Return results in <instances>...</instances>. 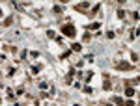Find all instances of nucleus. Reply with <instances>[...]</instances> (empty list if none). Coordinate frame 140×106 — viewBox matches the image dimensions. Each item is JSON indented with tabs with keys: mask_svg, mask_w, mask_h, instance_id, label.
<instances>
[{
	"mask_svg": "<svg viewBox=\"0 0 140 106\" xmlns=\"http://www.w3.org/2000/svg\"><path fill=\"white\" fill-rule=\"evenodd\" d=\"M47 36H49L51 39H56V34H54V32H47Z\"/></svg>",
	"mask_w": 140,
	"mask_h": 106,
	"instance_id": "obj_14",
	"label": "nucleus"
},
{
	"mask_svg": "<svg viewBox=\"0 0 140 106\" xmlns=\"http://www.w3.org/2000/svg\"><path fill=\"white\" fill-rule=\"evenodd\" d=\"M125 95H127V97H133V95H135V89H133V87H125Z\"/></svg>",
	"mask_w": 140,
	"mask_h": 106,
	"instance_id": "obj_6",
	"label": "nucleus"
},
{
	"mask_svg": "<svg viewBox=\"0 0 140 106\" xmlns=\"http://www.w3.org/2000/svg\"><path fill=\"white\" fill-rule=\"evenodd\" d=\"M114 36H116V34H114V32H112V30H110V32H106V37H108V39H112Z\"/></svg>",
	"mask_w": 140,
	"mask_h": 106,
	"instance_id": "obj_15",
	"label": "nucleus"
},
{
	"mask_svg": "<svg viewBox=\"0 0 140 106\" xmlns=\"http://www.w3.org/2000/svg\"><path fill=\"white\" fill-rule=\"evenodd\" d=\"M114 69H118V71H131V69H133V65L127 63V61H116L114 63Z\"/></svg>",
	"mask_w": 140,
	"mask_h": 106,
	"instance_id": "obj_2",
	"label": "nucleus"
},
{
	"mask_svg": "<svg viewBox=\"0 0 140 106\" xmlns=\"http://www.w3.org/2000/svg\"><path fill=\"white\" fill-rule=\"evenodd\" d=\"M125 106H135V102L133 101H125Z\"/></svg>",
	"mask_w": 140,
	"mask_h": 106,
	"instance_id": "obj_17",
	"label": "nucleus"
},
{
	"mask_svg": "<svg viewBox=\"0 0 140 106\" xmlns=\"http://www.w3.org/2000/svg\"><path fill=\"white\" fill-rule=\"evenodd\" d=\"M118 17H120V19H123V17H125V11H123L121 7H120V10H118Z\"/></svg>",
	"mask_w": 140,
	"mask_h": 106,
	"instance_id": "obj_11",
	"label": "nucleus"
},
{
	"mask_svg": "<svg viewBox=\"0 0 140 106\" xmlns=\"http://www.w3.org/2000/svg\"><path fill=\"white\" fill-rule=\"evenodd\" d=\"M52 11H54V13H62V7H60V6H54Z\"/></svg>",
	"mask_w": 140,
	"mask_h": 106,
	"instance_id": "obj_12",
	"label": "nucleus"
},
{
	"mask_svg": "<svg viewBox=\"0 0 140 106\" xmlns=\"http://www.w3.org/2000/svg\"><path fill=\"white\" fill-rule=\"evenodd\" d=\"M64 82H65V84H71V82H73V71H69V75L64 78Z\"/></svg>",
	"mask_w": 140,
	"mask_h": 106,
	"instance_id": "obj_5",
	"label": "nucleus"
},
{
	"mask_svg": "<svg viewBox=\"0 0 140 106\" xmlns=\"http://www.w3.org/2000/svg\"><path fill=\"white\" fill-rule=\"evenodd\" d=\"M88 6H90V2H82V4H77V6H75V10H77V11H86V10H88Z\"/></svg>",
	"mask_w": 140,
	"mask_h": 106,
	"instance_id": "obj_4",
	"label": "nucleus"
},
{
	"mask_svg": "<svg viewBox=\"0 0 140 106\" xmlns=\"http://www.w3.org/2000/svg\"><path fill=\"white\" fill-rule=\"evenodd\" d=\"M80 48H82V47H80L79 43H73V45H71V50H75V52H79Z\"/></svg>",
	"mask_w": 140,
	"mask_h": 106,
	"instance_id": "obj_8",
	"label": "nucleus"
},
{
	"mask_svg": "<svg viewBox=\"0 0 140 106\" xmlns=\"http://www.w3.org/2000/svg\"><path fill=\"white\" fill-rule=\"evenodd\" d=\"M62 34H64L65 37H75L77 36V30H75L73 24H64V26H62Z\"/></svg>",
	"mask_w": 140,
	"mask_h": 106,
	"instance_id": "obj_1",
	"label": "nucleus"
},
{
	"mask_svg": "<svg viewBox=\"0 0 140 106\" xmlns=\"http://www.w3.org/2000/svg\"><path fill=\"white\" fill-rule=\"evenodd\" d=\"M131 19H133V21H138V13L133 11V13H131Z\"/></svg>",
	"mask_w": 140,
	"mask_h": 106,
	"instance_id": "obj_13",
	"label": "nucleus"
},
{
	"mask_svg": "<svg viewBox=\"0 0 140 106\" xmlns=\"http://www.w3.org/2000/svg\"><path fill=\"white\" fill-rule=\"evenodd\" d=\"M131 60H133V61H138V54L133 52V54H131Z\"/></svg>",
	"mask_w": 140,
	"mask_h": 106,
	"instance_id": "obj_16",
	"label": "nucleus"
},
{
	"mask_svg": "<svg viewBox=\"0 0 140 106\" xmlns=\"http://www.w3.org/2000/svg\"><path fill=\"white\" fill-rule=\"evenodd\" d=\"M99 26H101L99 22H93V24H90V26H88V30H97Z\"/></svg>",
	"mask_w": 140,
	"mask_h": 106,
	"instance_id": "obj_9",
	"label": "nucleus"
},
{
	"mask_svg": "<svg viewBox=\"0 0 140 106\" xmlns=\"http://www.w3.org/2000/svg\"><path fill=\"white\" fill-rule=\"evenodd\" d=\"M92 76H93V73H86V76H84V82H90Z\"/></svg>",
	"mask_w": 140,
	"mask_h": 106,
	"instance_id": "obj_10",
	"label": "nucleus"
},
{
	"mask_svg": "<svg viewBox=\"0 0 140 106\" xmlns=\"http://www.w3.org/2000/svg\"><path fill=\"white\" fill-rule=\"evenodd\" d=\"M11 22H13V19H11V17H7V19H4V22H2V26L6 28V26H10Z\"/></svg>",
	"mask_w": 140,
	"mask_h": 106,
	"instance_id": "obj_7",
	"label": "nucleus"
},
{
	"mask_svg": "<svg viewBox=\"0 0 140 106\" xmlns=\"http://www.w3.org/2000/svg\"><path fill=\"white\" fill-rule=\"evenodd\" d=\"M110 102H114V104H118V106H125V101H123L121 99V97H112V99H110Z\"/></svg>",
	"mask_w": 140,
	"mask_h": 106,
	"instance_id": "obj_3",
	"label": "nucleus"
}]
</instances>
